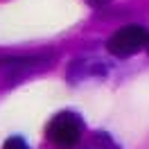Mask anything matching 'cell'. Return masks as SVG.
<instances>
[{"instance_id":"obj_3","label":"cell","mask_w":149,"mask_h":149,"mask_svg":"<svg viewBox=\"0 0 149 149\" xmlns=\"http://www.w3.org/2000/svg\"><path fill=\"white\" fill-rule=\"evenodd\" d=\"M50 63V59L43 54H32V56H2L0 59V72L5 74V79H18L25 74L34 72L38 68H45Z\"/></svg>"},{"instance_id":"obj_4","label":"cell","mask_w":149,"mask_h":149,"mask_svg":"<svg viewBox=\"0 0 149 149\" xmlns=\"http://www.w3.org/2000/svg\"><path fill=\"white\" fill-rule=\"evenodd\" d=\"M2 149H29V145L25 142V138H20V136H11V138L5 140Z\"/></svg>"},{"instance_id":"obj_2","label":"cell","mask_w":149,"mask_h":149,"mask_svg":"<svg viewBox=\"0 0 149 149\" xmlns=\"http://www.w3.org/2000/svg\"><path fill=\"white\" fill-rule=\"evenodd\" d=\"M149 45V29L142 25H127V27L118 29L109 41H106V50L113 56H133L136 52H140L142 47Z\"/></svg>"},{"instance_id":"obj_5","label":"cell","mask_w":149,"mask_h":149,"mask_svg":"<svg viewBox=\"0 0 149 149\" xmlns=\"http://www.w3.org/2000/svg\"><path fill=\"white\" fill-rule=\"evenodd\" d=\"M86 2H88L91 7H104V5H109L111 0H86Z\"/></svg>"},{"instance_id":"obj_1","label":"cell","mask_w":149,"mask_h":149,"mask_svg":"<svg viewBox=\"0 0 149 149\" xmlns=\"http://www.w3.org/2000/svg\"><path fill=\"white\" fill-rule=\"evenodd\" d=\"M84 133V120L74 111H61L50 120L45 136L54 149H72Z\"/></svg>"}]
</instances>
